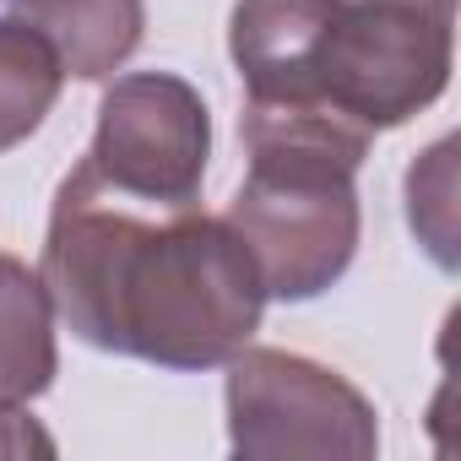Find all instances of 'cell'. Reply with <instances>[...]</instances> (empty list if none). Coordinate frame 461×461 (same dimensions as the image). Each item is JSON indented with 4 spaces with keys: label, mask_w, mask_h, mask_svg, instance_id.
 <instances>
[{
    "label": "cell",
    "mask_w": 461,
    "mask_h": 461,
    "mask_svg": "<svg viewBox=\"0 0 461 461\" xmlns=\"http://www.w3.org/2000/svg\"><path fill=\"white\" fill-rule=\"evenodd\" d=\"M222 407H228V450L245 461H369L380 450L375 402L337 369L283 353V348H240L222 364Z\"/></svg>",
    "instance_id": "4"
},
{
    "label": "cell",
    "mask_w": 461,
    "mask_h": 461,
    "mask_svg": "<svg viewBox=\"0 0 461 461\" xmlns=\"http://www.w3.org/2000/svg\"><path fill=\"white\" fill-rule=\"evenodd\" d=\"M0 456H55V439H50V429H39V418L28 407L0 402Z\"/></svg>",
    "instance_id": "10"
},
{
    "label": "cell",
    "mask_w": 461,
    "mask_h": 461,
    "mask_svg": "<svg viewBox=\"0 0 461 461\" xmlns=\"http://www.w3.org/2000/svg\"><path fill=\"white\" fill-rule=\"evenodd\" d=\"M240 136L250 168L222 217L245 240L267 299L310 304L337 288L358 256L364 212L353 179L375 136L326 114L250 104L240 114Z\"/></svg>",
    "instance_id": "3"
},
{
    "label": "cell",
    "mask_w": 461,
    "mask_h": 461,
    "mask_svg": "<svg viewBox=\"0 0 461 461\" xmlns=\"http://www.w3.org/2000/svg\"><path fill=\"white\" fill-rule=\"evenodd\" d=\"M228 55L250 109L396 131L450 87L456 12L391 0H234Z\"/></svg>",
    "instance_id": "2"
},
{
    "label": "cell",
    "mask_w": 461,
    "mask_h": 461,
    "mask_svg": "<svg viewBox=\"0 0 461 461\" xmlns=\"http://www.w3.org/2000/svg\"><path fill=\"white\" fill-rule=\"evenodd\" d=\"M44 33L71 82H109L147 33V0H0Z\"/></svg>",
    "instance_id": "6"
},
{
    "label": "cell",
    "mask_w": 461,
    "mask_h": 461,
    "mask_svg": "<svg viewBox=\"0 0 461 461\" xmlns=\"http://www.w3.org/2000/svg\"><path fill=\"white\" fill-rule=\"evenodd\" d=\"M206 158H212L206 98L174 71H131L104 87L82 168L131 206L190 212L201 206Z\"/></svg>",
    "instance_id": "5"
},
{
    "label": "cell",
    "mask_w": 461,
    "mask_h": 461,
    "mask_svg": "<svg viewBox=\"0 0 461 461\" xmlns=\"http://www.w3.org/2000/svg\"><path fill=\"white\" fill-rule=\"evenodd\" d=\"M39 277L77 342L179 375L222 369L267 315L261 272L228 217L190 206L147 222L82 163L55 190Z\"/></svg>",
    "instance_id": "1"
},
{
    "label": "cell",
    "mask_w": 461,
    "mask_h": 461,
    "mask_svg": "<svg viewBox=\"0 0 461 461\" xmlns=\"http://www.w3.org/2000/svg\"><path fill=\"white\" fill-rule=\"evenodd\" d=\"M55 375H60V348H55L50 288L28 261L0 256V402L28 407L55 385Z\"/></svg>",
    "instance_id": "7"
},
{
    "label": "cell",
    "mask_w": 461,
    "mask_h": 461,
    "mask_svg": "<svg viewBox=\"0 0 461 461\" xmlns=\"http://www.w3.org/2000/svg\"><path fill=\"white\" fill-rule=\"evenodd\" d=\"M60 87H66V71L44 44V33L12 12H0V152L39 136V125L60 104Z\"/></svg>",
    "instance_id": "8"
},
{
    "label": "cell",
    "mask_w": 461,
    "mask_h": 461,
    "mask_svg": "<svg viewBox=\"0 0 461 461\" xmlns=\"http://www.w3.org/2000/svg\"><path fill=\"white\" fill-rule=\"evenodd\" d=\"M391 6H434V12H456V0H391Z\"/></svg>",
    "instance_id": "11"
},
{
    "label": "cell",
    "mask_w": 461,
    "mask_h": 461,
    "mask_svg": "<svg viewBox=\"0 0 461 461\" xmlns=\"http://www.w3.org/2000/svg\"><path fill=\"white\" fill-rule=\"evenodd\" d=\"M407 222L439 272H456V136H439L407 168Z\"/></svg>",
    "instance_id": "9"
}]
</instances>
